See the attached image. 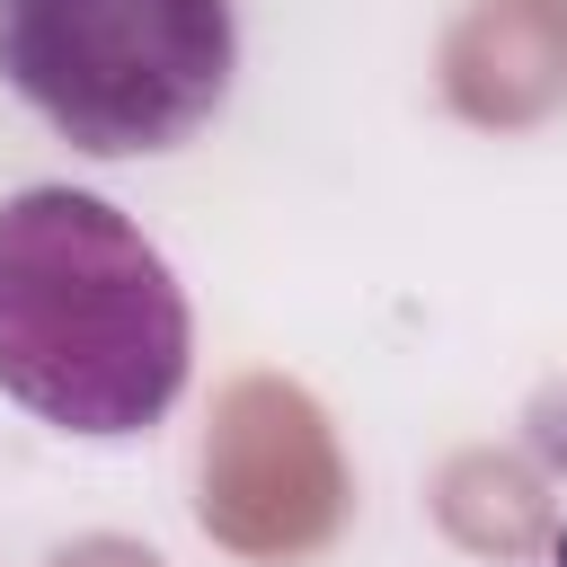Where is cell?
I'll list each match as a JSON object with an SVG mask.
<instances>
[{
  "label": "cell",
  "instance_id": "3",
  "mask_svg": "<svg viewBox=\"0 0 567 567\" xmlns=\"http://www.w3.org/2000/svg\"><path fill=\"white\" fill-rule=\"evenodd\" d=\"M558 567H567V540H558Z\"/></svg>",
  "mask_w": 567,
  "mask_h": 567
},
{
  "label": "cell",
  "instance_id": "1",
  "mask_svg": "<svg viewBox=\"0 0 567 567\" xmlns=\"http://www.w3.org/2000/svg\"><path fill=\"white\" fill-rule=\"evenodd\" d=\"M0 390L89 443L159 425L186 390V292L89 186L0 204Z\"/></svg>",
  "mask_w": 567,
  "mask_h": 567
},
{
  "label": "cell",
  "instance_id": "2",
  "mask_svg": "<svg viewBox=\"0 0 567 567\" xmlns=\"http://www.w3.org/2000/svg\"><path fill=\"white\" fill-rule=\"evenodd\" d=\"M230 62V0H0V80L97 159L204 133Z\"/></svg>",
  "mask_w": 567,
  "mask_h": 567
}]
</instances>
